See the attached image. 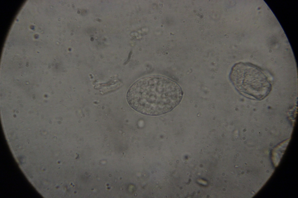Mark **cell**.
I'll return each instance as SVG.
<instances>
[{"mask_svg":"<svg viewBox=\"0 0 298 198\" xmlns=\"http://www.w3.org/2000/svg\"><path fill=\"white\" fill-rule=\"evenodd\" d=\"M229 78L239 92L251 98L262 100L271 90V83L265 71L252 63L236 64L231 69Z\"/></svg>","mask_w":298,"mask_h":198,"instance_id":"cell-2","label":"cell"},{"mask_svg":"<svg viewBox=\"0 0 298 198\" xmlns=\"http://www.w3.org/2000/svg\"><path fill=\"white\" fill-rule=\"evenodd\" d=\"M183 93L180 85L165 77L142 78L129 88L127 99L130 106L144 115L157 116L171 111L180 102Z\"/></svg>","mask_w":298,"mask_h":198,"instance_id":"cell-1","label":"cell"}]
</instances>
